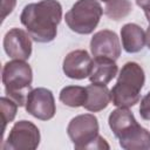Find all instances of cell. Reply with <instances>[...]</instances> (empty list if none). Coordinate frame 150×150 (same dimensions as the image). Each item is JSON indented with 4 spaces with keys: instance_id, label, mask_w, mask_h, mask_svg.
Returning <instances> with one entry per match:
<instances>
[{
    "instance_id": "4",
    "label": "cell",
    "mask_w": 150,
    "mask_h": 150,
    "mask_svg": "<svg viewBox=\"0 0 150 150\" xmlns=\"http://www.w3.org/2000/svg\"><path fill=\"white\" fill-rule=\"evenodd\" d=\"M98 121L93 114H82L73 117L67 127V134L77 150L109 149L107 141L98 135Z\"/></svg>"
},
{
    "instance_id": "13",
    "label": "cell",
    "mask_w": 150,
    "mask_h": 150,
    "mask_svg": "<svg viewBox=\"0 0 150 150\" xmlns=\"http://www.w3.org/2000/svg\"><path fill=\"white\" fill-rule=\"evenodd\" d=\"M121 40L123 49L129 54L141 52L146 43L145 32L136 23H125L121 28Z\"/></svg>"
},
{
    "instance_id": "17",
    "label": "cell",
    "mask_w": 150,
    "mask_h": 150,
    "mask_svg": "<svg viewBox=\"0 0 150 150\" xmlns=\"http://www.w3.org/2000/svg\"><path fill=\"white\" fill-rule=\"evenodd\" d=\"M132 7L128 0H118L112 4H107L104 8V13L108 18L112 20H120L127 16L131 12Z\"/></svg>"
},
{
    "instance_id": "1",
    "label": "cell",
    "mask_w": 150,
    "mask_h": 150,
    "mask_svg": "<svg viewBox=\"0 0 150 150\" xmlns=\"http://www.w3.org/2000/svg\"><path fill=\"white\" fill-rule=\"evenodd\" d=\"M62 19V6L57 0H41L23 7L20 21L30 38L40 43H48L56 38Z\"/></svg>"
},
{
    "instance_id": "21",
    "label": "cell",
    "mask_w": 150,
    "mask_h": 150,
    "mask_svg": "<svg viewBox=\"0 0 150 150\" xmlns=\"http://www.w3.org/2000/svg\"><path fill=\"white\" fill-rule=\"evenodd\" d=\"M136 4L138 7H141L150 23V0H136Z\"/></svg>"
},
{
    "instance_id": "5",
    "label": "cell",
    "mask_w": 150,
    "mask_h": 150,
    "mask_svg": "<svg viewBox=\"0 0 150 150\" xmlns=\"http://www.w3.org/2000/svg\"><path fill=\"white\" fill-rule=\"evenodd\" d=\"M103 8L97 0H77L66 13L64 20L70 30L87 35L97 27Z\"/></svg>"
},
{
    "instance_id": "10",
    "label": "cell",
    "mask_w": 150,
    "mask_h": 150,
    "mask_svg": "<svg viewBox=\"0 0 150 150\" xmlns=\"http://www.w3.org/2000/svg\"><path fill=\"white\" fill-rule=\"evenodd\" d=\"M93 68V59L84 49L71 50L66 55L62 63L64 75L73 80H83L89 77Z\"/></svg>"
},
{
    "instance_id": "6",
    "label": "cell",
    "mask_w": 150,
    "mask_h": 150,
    "mask_svg": "<svg viewBox=\"0 0 150 150\" xmlns=\"http://www.w3.org/2000/svg\"><path fill=\"white\" fill-rule=\"evenodd\" d=\"M40 139L39 128L30 121L21 120L13 124L1 148L4 150H35Z\"/></svg>"
},
{
    "instance_id": "15",
    "label": "cell",
    "mask_w": 150,
    "mask_h": 150,
    "mask_svg": "<svg viewBox=\"0 0 150 150\" xmlns=\"http://www.w3.org/2000/svg\"><path fill=\"white\" fill-rule=\"evenodd\" d=\"M137 123L138 122L136 121L134 114L128 108L117 107V109L110 112L109 118H108V124L117 138Z\"/></svg>"
},
{
    "instance_id": "8",
    "label": "cell",
    "mask_w": 150,
    "mask_h": 150,
    "mask_svg": "<svg viewBox=\"0 0 150 150\" xmlns=\"http://www.w3.org/2000/svg\"><path fill=\"white\" fill-rule=\"evenodd\" d=\"M5 53L14 60H28L32 54V40L28 32L21 28H12L4 36Z\"/></svg>"
},
{
    "instance_id": "14",
    "label": "cell",
    "mask_w": 150,
    "mask_h": 150,
    "mask_svg": "<svg viewBox=\"0 0 150 150\" xmlns=\"http://www.w3.org/2000/svg\"><path fill=\"white\" fill-rule=\"evenodd\" d=\"M87 89V100L83 104V108L91 112H97L108 107L111 102L110 90L104 84L91 83L86 87Z\"/></svg>"
},
{
    "instance_id": "18",
    "label": "cell",
    "mask_w": 150,
    "mask_h": 150,
    "mask_svg": "<svg viewBox=\"0 0 150 150\" xmlns=\"http://www.w3.org/2000/svg\"><path fill=\"white\" fill-rule=\"evenodd\" d=\"M0 105H1V112H2V118H4V131H5L6 125L15 118L19 105L14 100L7 96H2L0 98Z\"/></svg>"
},
{
    "instance_id": "3",
    "label": "cell",
    "mask_w": 150,
    "mask_h": 150,
    "mask_svg": "<svg viewBox=\"0 0 150 150\" xmlns=\"http://www.w3.org/2000/svg\"><path fill=\"white\" fill-rule=\"evenodd\" d=\"M2 84L8 97L14 100L19 107L26 104L28 93L32 90L33 70L23 60H12L5 63L1 74Z\"/></svg>"
},
{
    "instance_id": "19",
    "label": "cell",
    "mask_w": 150,
    "mask_h": 150,
    "mask_svg": "<svg viewBox=\"0 0 150 150\" xmlns=\"http://www.w3.org/2000/svg\"><path fill=\"white\" fill-rule=\"evenodd\" d=\"M139 115L143 120L150 121V91L141 100L139 104Z\"/></svg>"
},
{
    "instance_id": "23",
    "label": "cell",
    "mask_w": 150,
    "mask_h": 150,
    "mask_svg": "<svg viewBox=\"0 0 150 150\" xmlns=\"http://www.w3.org/2000/svg\"><path fill=\"white\" fill-rule=\"evenodd\" d=\"M100 1H102V2H104V4L107 5V4H112V2H116V1H118V0H100Z\"/></svg>"
},
{
    "instance_id": "22",
    "label": "cell",
    "mask_w": 150,
    "mask_h": 150,
    "mask_svg": "<svg viewBox=\"0 0 150 150\" xmlns=\"http://www.w3.org/2000/svg\"><path fill=\"white\" fill-rule=\"evenodd\" d=\"M145 41H146L148 48L150 49V23H149V27H148V29L145 32Z\"/></svg>"
},
{
    "instance_id": "16",
    "label": "cell",
    "mask_w": 150,
    "mask_h": 150,
    "mask_svg": "<svg viewBox=\"0 0 150 150\" xmlns=\"http://www.w3.org/2000/svg\"><path fill=\"white\" fill-rule=\"evenodd\" d=\"M59 98L63 104L70 108L83 107L87 100V89L81 86H67L61 89Z\"/></svg>"
},
{
    "instance_id": "11",
    "label": "cell",
    "mask_w": 150,
    "mask_h": 150,
    "mask_svg": "<svg viewBox=\"0 0 150 150\" xmlns=\"http://www.w3.org/2000/svg\"><path fill=\"white\" fill-rule=\"evenodd\" d=\"M122 149L125 150H149L150 149V131L143 128L139 123L118 137Z\"/></svg>"
},
{
    "instance_id": "9",
    "label": "cell",
    "mask_w": 150,
    "mask_h": 150,
    "mask_svg": "<svg viewBox=\"0 0 150 150\" xmlns=\"http://www.w3.org/2000/svg\"><path fill=\"white\" fill-rule=\"evenodd\" d=\"M90 52L94 57L117 60L121 55V43L117 34L109 29L96 32L90 40Z\"/></svg>"
},
{
    "instance_id": "20",
    "label": "cell",
    "mask_w": 150,
    "mask_h": 150,
    "mask_svg": "<svg viewBox=\"0 0 150 150\" xmlns=\"http://www.w3.org/2000/svg\"><path fill=\"white\" fill-rule=\"evenodd\" d=\"M15 5H16V0H2L1 1V12H2L1 21H4L6 16L13 12Z\"/></svg>"
},
{
    "instance_id": "7",
    "label": "cell",
    "mask_w": 150,
    "mask_h": 150,
    "mask_svg": "<svg viewBox=\"0 0 150 150\" xmlns=\"http://www.w3.org/2000/svg\"><path fill=\"white\" fill-rule=\"evenodd\" d=\"M25 108L29 115L38 120H52L56 112L54 95L47 88H34L27 95Z\"/></svg>"
},
{
    "instance_id": "12",
    "label": "cell",
    "mask_w": 150,
    "mask_h": 150,
    "mask_svg": "<svg viewBox=\"0 0 150 150\" xmlns=\"http://www.w3.org/2000/svg\"><path fill=\"white\" fill-rule=\"evenodd\" d=\"M118 71L116 61L109 57H94L93 68L89 75L91 83H98L107 86Z\"/></svg>"
},
{
    "instance_id": "2",
    "label": "cell",
    "mask_w": 150,
    "mask_h": 150,
    "mask_svg": "<svg viewBox=\"0 0 150 150\" xmlns=\"http://www.w3.org/2000/svg\"><path fill=\"white\" fill-rule=\"evenodd\" d=\"M144 82L143 68L136 62H127L120 70L117 81L110 90L112 104L118 108L134 107L141 100Z\"/></svg>"
}]
</instances>
